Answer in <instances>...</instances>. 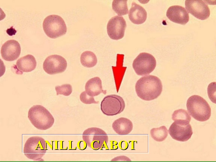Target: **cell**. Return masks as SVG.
Wrapping results in <instances>:
<instances>
[{
    "instance_id": "11",
    "label": "cell",
    "mask_w": 216,
    "mask_h": 162,
    "mask_svg": "<svg viewBox=\"0 0 216 162\" xmlns=\"http://www.w3.org/2000/svg\"><path fill=\"white\" fill-rule=\"evenodd\" d=\"M185 6L188 12L198 19L205 20L210 14L208 5L202 0H186Z\"/></svg>"
},
{
    "instance_id": "4",
    "label": "cell",
    "mask_w": 216,
    "mask_h": 162,
    "mask_svg": "<svg viewBox=\"0 0 216 162\" xmlns=\"http://www.w3.org/2000/svg\"><path fill=\"white\" fill-rule=\"evenodd\" d=\"M47 150V143L42 137L33 136L29 137L24 144L23 153L29 159L34 160L41 159Z\"/></svg>"
},
{
    "instance_id": "19",
    "label": "cell",
    "mask_w": 216,
    "mask_h": 162,
    "mask_svg": "<svg viewBox=\"0 0 216 162\" xmlns=\"http://www.w3.org/2000/svg\"><path fill=\"white\" fill-rule=\"evenodd\" d=\"M172 119L178 124L186 125L189 124L191 118L187 111L180 109L174 111L172 115Z\"/></svg>"
},
{
    "instance_id": "6",
    "label": "cell",
    "mask_w": 216,
    "mask_h": 162,
    "mask_svg": "<svg viewBox=\"0 0 216 162\" xmlns=\"http://www.w3.org/2000/svg\"><path fill=\"white\" fill-rule=\"evenodd\" d=\"M82 138L89 147L95 150L101 149L108 141L107 134L97 127H91L85 130Z\"/></svg>"
},
{
    "instance_id": "9",
    "label": "cell",
    "mask_w": 216,
    "mask_h": 162,
    "mask_svg": "<svg viewBox=\"0 0 216 162\" xmlns=\"http://www.w3.org/2000/svg\"><path fill=\"white\" fill-rule=\"evenodd\" d=\"M67 66L66 59L61 55H53L47 57L43 63V68L47 74H54L63 72Z\"/></svg>"
},
{
    "instance_id": "18",
    "label": "cell",
    "mask_w": 216,
    "mask_h": 162,
    "mask_svg": "<svg viewBox=\"0 0 216 162\" xmlns=\"http://www.w3.org/2000/svg\"><path fill=\"white\" fill-rule=\"evenodd\" d=\"M36 62L34 57L30 54L19 58L17 61L16 66L18 70L22 72H29L36 67Z\"/></svg>"
},
{
    "instance_id": "5",
    "label": "cell",
    "mask_w": 216,
    "mask_h": 162,
    "mask_svg": "<svg viewBox=\"0 0 216 162\" xmlns=\"http://www.w3.org/2000/svg\"><path fill=\"white\" fill-rule=\"evenodd\" d=\"M43 27L47 36L53 39L64 35L67 31L64 20L57 15H51L46 17L43 22Z\"/></svg>"
},
{
    "instance_id": "22",
    "label": "cell",
    "mask_w": 216,
    "mask_h": 162,
    "mask_svg": "<svg viewBox=\"0 0 216 162\" xmlns=\"http://www.w3.org/2000/svg\"><path fill=\"white\" fill-rule=\"evenodd\" d=\"M113 10L119 16L126 15L128 12L127 0H114L112 3Z\"/></svg>"
},
{
    "instance_id": "13",
    "label": "cell",
    "mask_w": 216,
    "mask_h": 162,
    "mask_svg": "<svg viewBox=\"0 0 216 162\" xmlns=\"http://www.w3.org/2000/svg\"><path fill=\"white\" fill-rule=\"evenodd\" d=\"M21 52L19 43L17 41L12 39L6 42L2 46L1 53L2 58L7 61L16 60Z\"/></svg>"
},
{
    "instance_id": "2",
    "label": "cell",
    "mask_w": 216,
    "mask_h": 162,
    "mask_svg": "<svg viewBox=\"0 0 216 162\" xmlns=\"http://www.w3.org/2000/svg\"><path fill=\"white\" fill-rule=\"evenodd\" d=\"M186 106L189 114L198 121H205L211 116V110L209 105L201 96L194 95L190 96L187 101Z\"/></svg>"
},
{
    "instance_id": "25",
    "label": "cell",
    "mask_w": 216,
    "mask_h": 162,
    "mask_svg": "<svg viewBox=\"0 0 216 162\" xmlns=\"http://www.w3.org/2000/svg\"><path fill=\"white\" fill-rule=\"evenodd\" d=\"M78 148L80 150H83L85 149L87 145L86 143L84 141H80L77 143Z\"/></svg>"
},
{
    "instance_id": "26",
    "label": "cell",
    "mask_w": 216,
    "mask_h": 162,
    "mask_svg": "<svg viewBox=\"0 0 216 162\" xmlns=\"http://www.w3.org/2000/svg\"><path fill=\"white\" fill-rule=\"evenodd\" d=\"M6 31L7 34L10 36L15 35L16 32V30L13 28L12 26L9 28Z\"/></svg>"
},
{
    "instance_id": "20",
    "label": "cell",
    "mask_w": 216,
    "mask_h": 162,
    "mask_svg": "<svg viewBox=\"0 0 216 162\" xmlns=\"http://www.w3.org/2000/svg\"><path fill=\"white\" fill-rule=\"evenodd\" d=\"M80 60L82 64L88 68L94 66L97 61L96 55L93 53L89 51H85L81 54Z\"/></svg>"
},
{
    "instance_id": "17",
    "label": "cell",
    "mask_w": 216,
    "mask_h": 162,
    "mask_svg": "<svg viewBox=\"0 0 216 162\" xmlns=\"http://www.w3.org/2000/svg\"><path fill=\"white\" fill-rule=\"evenodd\" d=\"M112 128L115 131L119 134H127L132 131L133 125L129 119L123 117L115 120L112 124Z\"/></svg>"
},
{
    "instance_id": "3",
    "label": "cell",
    "mask_w": 216,
    "mask_h": 162,
    "mask_svg": "<svg viewBox=\"0 0 216 162\" xmlns=\"http://www.w3.org/2000/svg\"><path fill=\"white\" fill-rule=\"evenodd\" d=\"M28 118L32 124L36 128L45 130L50 128L54 122V119L50 112L41 105H35L29 110Z\"/></svg>"
},
{
    "instance_id": "24",
    "label": "cell",
    "mask_w": 216,
    "mask_h": 162,
    "mask_svg": "<svg viewBox=\"0 0 216 162\" xmlns=\"http://www.w3.org/2000/svg\"><path fill=\"white\" fill-rule=\"evenodd\" d=\"M80 99L83 103L86 104H98V101L95 100L93 97L88 95L85 91L82 92L80 95Z\"/></svg>"
},
{
    "instance_id": "15",
    "label": "cell",
    "mask_w": 216,
    "mask_h": 162,
    "mask_svg": "<svg viewBox=\"0 0 216 162\" xmlns=\"http://www.w3.org/2000/svg\"><path fill=\"white\" fill-rule=\"evenodd\" d=\"M128 17L133 23L140 24L144 23L146 20L147 13L142 7L133 2L128 12Z\"/></svg>"
},
{
    "instance_id": "14",
    "label": "cell",
    "mask_w": 216,
    "mask_h": 162,
    "mask_svg": "<svg viewBox=\"0 0 216 162\" xmlns=\"http://www.w3.org/2000/svg\"><path fill=\"white\" fill-rule=\"evenodd\" d=\"M166 15L172 22L182 25H185L189 20L188 13L183 7L179 5L170 7Z\"/></svg>"
},
{
    "instance_id": "8",
    "label": "cell",
    "mask_w": 216,
    "mask_h": 162,
    "mask_svg": "<svg viewBox=\"0 0 216 162\" xmlns=\"http://www.w3.org/2000/svg\"><path fill=\"white\" fill-rule=\"evenodd\" d=\"M156 60L151 54L146 53H140L134 60L132 66L136 73L138 75L149 74L155 69Z\"/></svg>"
},
{
    "instance_id": "10",
    "label": "cell",
    "mask_w": 216,
    "mask_h": 162,
    "mask_svg": "<svg viewBox=\"0 0 216 162\" xmlns=\"http://www.w3.org/2000/svg\"><path fill=\"white\" fill-rule=\"evenodd\" d=\"M126 23L124 18L119 16H115L109 21L107 26V32L112 39L118 40L124 36Z\"/></svg>"
},
{
    "instance_id": "12",
    "label": "cell",
    "mask_w": 216,
    "mask_h": 162,
    "mask_svg": "<svg viewBox=\"0 0 216 162\" xmlns=\"http://www.w3.org/2000/svg\"><path fill=\"white\" fill-rule=\"evenodd\" d=\"M169 132L173 139L181 142L188 141L193 134L192 129L190 124L182 125L174 122L170 126Z\"/></svg>"
},
{
    "instance_id": "21",
    "label": "cell",
    "mask_w": 216,
    "mask_h": 162,
    "mask_svg": "<svg viewBox=\"0 0 216 162\" xmlns=\"http://www.w3.org/2000/svg\"><path fill=\"white\" fill-rule=\"evenodd\" d=\"M150 132L153 139L156 141L161 142L166 138L168 131L165 126H162L159 128H153Z\"/></svg>"
},
{
    "instance_id": "7",
    "label": "cell",
    "mask_w": 216,
    "mask_h": 162,
    "mask_svg": "<svg viewBox=\"0 0 216 162\" xmlns=\"http://www.w3.org/2000/svg\"><path fill=\"white\" fill-rule=\"evenodd\" d=\"M101 109L103 113L110 116L120 114L124 110L125 104L123 98L115 94L105 96L101 103Z\"/></svg>"
},
{
    "instance_id": "1",
    "label": "cell",
    "mask_w": 216,
    "mask_h": 162,
    "mask_svg": "<svg viewBox=\"0 0 216 162\" xmlns=\"http://www.w3.org/2000/svg\"><path fill=\"white\" fill-rule=\"evenodd\" d=\"M161 80L157 77L149 75L141 77L136 82L135 90L137 96L145 101L157 98L162 91Z\"/></svg>"
},
{
    "instance_id": "16",
    "label": "cell",
    "mask_w": 216,
    "mask_h": 162,
    "mask_svg": "<svg viewBox=\"0 0 216 162\" xmlns=\"http://www.w3.org/2000/svg\"><path fill=\"white\" fill-rule=\"evenodd\" d=\"M85 90L89 96L94 97L99 95L101 93L106 94V90L102 89V82L98 77H95L89 79L86 83Z\"/></svg>"
},
{
    "instance_id": "23",
    "label": "cell",
    "mask_w": 216,
    "mask_h": 162,
    "mask_svg": "<svg viewBox=\"0 0 216 162\" xmlns=\"http://www.w3.org/2000/svg\"><path fill=\"white\" fill-rule=\"evenodd\" d=\"M55 90L57 95L61 94L65 96H69L72 91L71 85L68 84H63L61 86H57L55 87Z\"/></svg>"
}]
</instances>
